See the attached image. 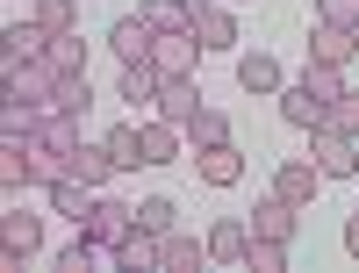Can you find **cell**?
I'll list each match as a JSON object with an SVG mask.
<instances>
[{
  "label": "cell",
  "mask_w": 359,
  "mask_h": 273,
  "mask_svg": "<svg viewBox=\"0 0 359 273\" xmlns=\"http://www.w3.org/2000/svg\"><path fill=\"white\" fill-rule=\"evenodd\" d=\"M273 101H280V115H287L294 130H323V123H331V101H323V94H316L309 79H287L280 94H273Z\"/></svg>",
  "instance_id": "277c9868"
},
{
  "label": "cell",
  "mask_w": 359,
  "mask_h": 273,
  "mask_svg": "<svg viewBox=\"0 0 359 273\" xmlns=\"http://www.w3.org/2000/svg\"><path fill=\"white\" fill-rule=\"evenodd\" d=\"M50 51V29L29 15V22H8L0 29V72H15V65H36V58Z\"/></svg>",
  "instance_id": "3957f363"
},
{
  "label": "cell",
  "mask_w": 359,
  "mask_h": 273,
  "mask_svg": "<svg viewBox=\"0 0 359 273\" xmlns=\"http://www.w3.org/2000/svg\"><path fill=\"white\" fill-rule=\"evenodd\" d=\"M201 259H208V237H201V245H194V237H180V230L165 237V273H194Z\"/></svg>",
  "instance_id": "83f0119b"
},
{
  "label": "cell",
  "mask_w": 359,
  "mask_h": 273,
  "mask_svg": "<svg viewBox=\"0 0 359 273\" xmlns=\"http://www.w3.org/2000/svg\"><path fill=\"white\" fill-rule=\"evenodd\" d=\"M43 58H50L57 72H86V36H79V29H65V36H50Z\"/></svg>",
  "instance_id": "4316f807"
},
{
  "label": "cell",
  "mask_w": 359,
  "mask_h": 273,
  "mask_svg": "<svg viewBox=\"0 0 359 273\" xmlns=\"http://www.w3.org/2000/svg\"><path fill=\"white\" fill-rule=\"evenodd\" d=\"M194 173H201V187H237V180H245V151H237V144L194 151Z\"/></svg>",
  "instance_id": "2e32d148"
},
{
  "label": "cell",
  "mask_w": 359,
  "mask_h": 273,
  "mask_svg": "<svg viewBox=\"0 0 359 273\" xmlns=\"http://www.w3.org/2000/svg\"><path fill=\"white\" fill-rule=\"evenodd\" d=\"M294 223H302V208H294L287 194H266L252 208V237H280V245H294Z\"/></svg>",
  "instance_id": "5bb4252c"
},
{
  "label": "cell",
  "mask_w": 359,
  "mask_h": 273,
  "mask_svg": "<svg viewBox=\"0 0 359 273\" xmlns=\"http://www.w3.org/2000/svg\"><path fill=\"white\" fill-rule=\"evenodd\" d=\"M201 108H208V101H201V86H194V79H165V86H158V108H151V115H158V123H172V130H187Z\"/></svg>",
  "instance_id": "7c38bea8"
},
{
  "label": "cell",
  "mask_w": 359,
  "mask_h": 273,
  "mask_svg": "<svg viewBox=\"0 0 359 273\" xmlns=\"http://www.w3.org/2000/svg\"><path fill=\"white\" fill-rule=\"evenodd\" d=\"M302 79L316 86V94H323V101H338V94H352V86H345V65H309Z\"/></svg>",
  "instance_id": "836d02e7"
},
{
  "label": "cell",
  "mask_w": 359,
  "mask_h": 273,
  "mask_svg": "<svg viewBox=\"0 0 359 273\" xmlns=\"http://www.w3.org/2000/svg\"><path fill=\"white\" fill-rule=\"evenodd\" d=\"M245 252H252V216H216L208 223V259L216 266H245Z\"/></svg>",
  "instance_id": "9c48e42d"
},
{
  "label": "cell",
  "mask_w": 359,
  "mask_h": 273,
  "mask_svg": "<svg viewBox=\"0 0 359 273\" xmlns=\"http://www.w3.org/2000/svg\"><path fill=\"white\" fill-rule=\"evenodd\" d=\"M187 29H194V44H201V51H230V44H237V15H230V0H208V8H201Z\"/></svg>",
  "instance_id": "9a60e30c"
},
{
  "label": "cell",
  "mask_w": 359,
  "mask_h": 273,
  "mask_svg": "<svg viewBox=\"0 0 359 273\" xmlns=\"http://www.w3.org/2000/svg\"><path fill=\"white\" fill-rule=\"evenodd\" d=\"M8 94L50 108V101H57V65H50V58H36V65H15V72H8Z\"/></svg>",
  "instance_id": "4fadbf2b"
},
{
  "label": "cell",
  "mask_w": 359,
  "mask_h": 273,
  "mask_svg": "<svg viewBox=\"0 0 359 273\" xmlns=\"http://www.w3.org/2000/svg\"><path fill=\"white\" fill-rule=\"evenodd\" d=\"M108 259L123 266V273H158V266H165V237H158V230H144V223H130V237H123Z\"/></svg>",
  "instance_id": "8992f818"
},
{
  "label": "cell",
  "mask_w": 359,
  "mask_h": 273,
  "mask_svg": "<svg viewBox=\"0 0 359 273\" xmlns=\"http://www.w3.org/2000/svg\"><path fill=\"white\" fill-rule=\"evenodd\" d=\"M108 245H94V237H86L79 230V245H65V252H57V273H94V259H101Z\"/></svg>",
  "instance_id": "1f68e13d"
},
{
  "label": "cell",
  "mask_w": 359,
  "mask_h": 273,
  "mask_svg": "<svg viewBox=\"0 0 359 273\" xmlns=\"http://www.w3.org/2000/svg\"><path fill=\"white\" fill-rule=\"evenodd\" d=\"M352 36H359V22H352Z\"/></svg>",
  "instance_id": "74e56055"
},
{
  "label": "cell",
  "mask_w": 359,
  "mask_h": 273,
  "mask_svg": "<svg viewBox=\"0 0 359 273\" xmlns=\"http://www.w3.org/2000/svg\"><path fill=\"white\" fill-rule=\"evenodd\" d=\"M130 223H137V208H130V201H115V194H101V201H94V216H86L79 230L94 237V245H108V252H115V245L130 237Z\"/></svg>",
  "instance_id": "52a82bcc"
},
{
  "label": "cell",
  "mask_w": 359,
  "mask_h": 273,
  "mask_svg": "<svg viewBox=\"0 0 359 273\" xmlns=\"http://www.w3.org/2000/svg\"><path fill=\"white\" fill-rule=\"evenodd\" d=\"M316 22H345L352 29L359 22V0H316Z\"/></svg>",
  "instance_id": "d590c367"
},
{
  "label": "cell",
  "mask_w": 359,
  "mask_h": 273,
  "mask_svg": "<svg viewBox=\"0 0 359 273\" xmlns=\"http://www.w3.org/2000/svg\"><path fill=\"white\" fill-rule=\"evenodd\" d=\"M158 86H165V72L144 58V65H123V101H137V108H158Z\"/></svg>",
  "instance_id": "ffe728a7"
},
{
  "label": "cell",
  "mask_w": 359,
  "mask_h": 273,
  "mask_svg": "<svg viewBox=\"0 0 359 273\" xmlns=\"http://www.w3.org/2000/svg\"><path fill=\"white\" fill-rule=\"evenodd\" d=\"M144 15L158 22V36H165V29H187V22H194V8H187V0H144Z\"/></svg>",
  "instance_id": "d6a6232c"
},
{
  "label": "cell",
  "mask_w": 359,
  "mask_h": 273,
  "mask_svg": "<svg viewBox=\"0 0 359 273\" xmlns=\"http://www.w3.org/2000/svg\"><path fill=\"white\" fill-rule=\"evenodd\" d=\"M345 252H352V259H359V216H352V223H345Z\"/></svg>",
  "instance_id": "8d00e7d4"
},
{
  "label": "cell",
  "mask_w": 359,
  "mask_h": 273,
  "mask_svg": "<svg viewBox=\"0 0 359 273\" xmlns=\"http://www.w3.org/2000/svg\"><path fill=\"white\" fill-rule=\"evenodd\" d=\"M29 15H36V22L50 29V36H65V29H79V8H72V0H36Z\"/></svg>",
  "instance_id": "4dcf8cb0"
},
{
  "label": "cell",
  "mask_w": 359,
  "mask_h": 273,
  "mask_svg": "<svg viewBox=\"0 0 359 273\" xmlns=\"http://www.w3.org/2000/svg\"><path fill=\"white\" fill-rule=\"evenodd\" d=\"M94 201H101V187H86L79 173L50 187V208H57V216H72V223H86V216H94Z\"/></svg>",
  "instance_id": "ac0fdd59"
},
{
  "label": "cell",
  "mask_w": 359,
  "mask_h": 273,
  "mask_svg": "<svg viewBox=\"0 0 359 273\" xmlns=\"http://www.w3.org/2000/svg\"><path fill=\"white\" fill-rule=\"evenodd\" d=\"M137 223L158 230V237H172V230H180V208H172L165 194H151V201H137Z\"/></svg>",
  "instance_id": "f1b7e54d"
},
{
  "label": "cell",
  "mask_w": 359,
  "mask_h": 273,
  "mask_svg": "<svg viewBox=\"0 0 359 273\" xmlns=\"http://www.w3.org/2000/svg\"><path fill=\"white\" fill-rule=\"evenodd\" d=\"M237 86H245V94H280V58L273 51H245V58H237Z\"/></svg>",
  "instance_id": "e0dca14e"
},
{
  "label": "cell",
  "mask_w": 359,
  "mask_h": 273,
  "mask_svg": "<svg viewBox=\"0 0 359 273\" xmlns=\"http://www.w3.org/2000/svg\"><path fill=\"white\" fill-rule=\"evenodd\" d=\"M187 144H194V151H216V144H230V115H223V108H201L194 123H187Z\"/></svg>",
  "instance_id": "cb8c5ba5"
},
{
  "label": "cell",
  "mask_w": 359,
  "mask_h": 273,
  "mask_svg": "<svg viewBox=\"0 0 359 273\" xmlns=\"http://www.w3.org/2000/svg\"><path fill=\"white\" fill-rule=\"evenodd\" d=\"M352 51H359V36L345 22H309V65H352Z\"/></svg>",
  "instance_id": "8fae6325"
},
{
  "label": "cell",
  "mask_w": 359,
  "mask_h": 273,
  "mask_svg": "<svg viewBox=\"0 0 359 273\" xmlns=\"http://www.w3.org/2000/svg\"><path fill=\"white\" fill-rule=\"evenodd\" d=\"M36 130H43V108L36 101H15V94L0 101V137H8V144H29Z\"/></svg>",
  "instance_id": "d6986e66"
},
{
  "label": "cell",
  "mask_w": 359,
  "mask_h": 273,
  "mask_svg": "<svg viewBox=\"0 0 359 273\" xmlns=\"http://www.w3.org/2000/svg\"><path fill=\"white\" fill-rule=\"evenodd\" d=\"M86 101H94V72H57V101H50V108L86 115Z\"/></svg>",
  "instance_id": "484cf974"
},
{
  "label": "cell",
  "mask_w": 359,
  "mask_h": 273,
  "mask_svg": "<svg viewBox=\"0 0 359 273\" xmlns=\"http://www.w3.org/2000/svg\"><path fill=\"white\" fill-rule=\"evenodd\" d=\"M309 159L323 166V180H352L359 173V137H345V130H309Z\"/></svg>",
  "instance_id": "7a4b0ae2"
},
{
  "label": "cell",
  "mask_w": 359,
  "mask_h": 273,
  "mask_svg": "<svg viewBox=\"0 0 359 273\" xmlns=\"http://www.w3.org/2000/svg\"><path fill=\"white\" fill-rule=\"evenodd\" d=\"M108 51L123 58V65H144V58L158 51V22L151 15H123V22L108 29Z\"/></svg>",
  "instance_id": "5b68a950"
},
{
  "label": "cell",
  "mask_w": 359,
  "mask_h": 273,
  "mask_svg": "<svg viewBox=\"0 0 359 273\" xmlns=\"http://www.w3.org/2000/svg\"><path fill=\"white\" fill-rule=\"evenodd\" d=\"M331 130L359 137V94H338V101H331Z\"/></svg>",
  "instance_id": "e575fe53"
},
{
  "label": "cell",
  "mask_w": 359,
  "mask_h": 273,
  "mask_svg": "<svg viewBox=\"0 0 359 273\" xmlns=\"http://www.w3.org/2000/svg\"><path fill=\"white\" fill-rule=\"evenodd\" d=\"M72 173L86 180V187H108V180L123 173V166L108 159V144H79V151H72Z\"/></svg>",
  "instance_id": "7402d4cb"
},
{
  "label": "cell",
  "mask_w": 359,
  "mask_h": 273,
  "mask_svg": "<svg viewBox=\"0 0 359 273\" xmlns=\"http://www.w3.org/2000/svg\"><path fill=\"white\" fill-rule=\"evenodd\" d=\"M316 187H323V166H316V159H280V166H273V194H287L294 208H309Z\"/></svg>",
  "instance_id": "30bf717a"
},
{
  "label": "cell",
  "mask_w": 359,
  "mask_h": 273,
  "mask_svg": "<svg viewBox=\"0 0 359 273\" xmlns=\"http://www.w3.org/2000/svg\"><path fill=\"white\" fill-rule=\"evenodd\" d=\"M36 252H43V216H29V208H8V216H0V259H8V273H22Z\"/></svg>",
  "instance_id": "6da1fadb"
},
{
  "label": "cell",
  "mask_w": 359,
  "mask_h": 273,
  "mask_svg": "<svg viewBox=\"0 0 359 273\" xmlns=\"http://www.w3.org/2000/svg\"><path fill=\"white\" fill-rule=\"evenodd\" d=\"M137 130H144V166H172V159H180V137H187V130L158 123V115H151V123H137Z\"/></svg>",
  "instance_id": "44dd1931"
},
{
  "label": "cell",
  "mask_w": 359,
  "mask_h": 273,
  "mask_svg": "<svg viewBox=\"0 0 359 273\" xmlns=\"http://www.w3.org/2000/svg\"><path fill=\"white\" fill-rule=\"evenodd\" d=\"M0 187H8V194L36 187V166H29V144H8V151H0Z\"/></svg>",
  "instance_id": "d4e9b609"
},
{
  "label": "cell",
  "mask_w": 359,
  "mask_h": 273,
  "mask_svg": "<svg viewBox=\"0 0 359 273\" xmlns=\"http://www.w3.org/2000/svg\"><path fill=\"white\" fill-rule=\"evenodd\" d=\"M151 65H158L165 79H194V65H201L194 29H165V36H158V51H151Z\"/></svg>",
  "instance_id": "ba28073f"
},
{
  "label": "cell",
  "mask_w": 359,
  "mask_h": 273,
  "mask_svg": "<svg viewBox=\"0 0 359 273\" xmlns=\"http://www.w3.org/2000/svg\"><path fill=\"white\" fill-rule=\"evenodd\" d=\"M245 266H252V273H287V245H280V237H252Z\"/></svg>",
  "instance_id": "f546056e"
},
{
  "label": "cell",
  "mask_w": 359,
  "mask_h": 273,
  "mask_svg": "<svg viewBox=\"0 0 359 273\" xmlns=\"http://www.w3.org/2000/svg\"><path fill=\"white\" fill-rule=\"evenodd\" d=\"M101 144H108V159L123 166V173H137V166H144V130H137V123H115Z\"/></svg>",
  "instance_id": "603a6c76"
}]
</instances>
